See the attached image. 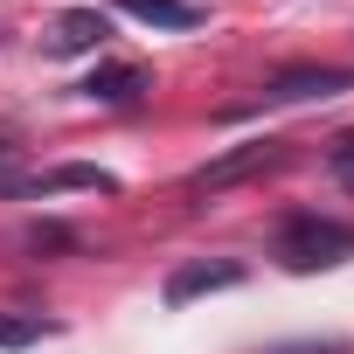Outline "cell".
I'll list each match as a JSON object with an SVG mask.
<instances>
[{
  "instance_id": "cell-1",
  "label": "cell",
  "mask_w": 354,
  "mask_h": 354,
  "mask_svg": "<svg viewBox=\"0 0 354 354\" xmlns=\"http://www.w3.org/2000/svg\"><path fill=\"white\" fill-rule=\"evenodd\" d=\"M354 257V223L333 216H292L278 230V264L285 271H319V264H347Z\"/></svg>"
},
{
  "instance_id": "cell-2",
  "label": "cell",
  "mask_w": 354,
  "mask_h": 354,
  "mask_svg": "<svg viewBox=\"0 0 354 354\" xmlns=\"http://www.w3.org/2000/svg\"><path fill=\"white\" fill-rule=\"evenodd\" d=\"M278 160H285V146H278V139L230 146L223 160H209V167H195V174H188V195H223L230 181H243V174H257V167H278Z\"/></svg>"
},
{
  "instance_id": "cell-3",
  "label": "cell",
  "mask_w": 354,
  "mask_h": 354,
  "mask_svg": "<svg viewBox=\"0 0 354 354\" xmlns=\"http://www.w3.org/2000/svg\"><path fill=\"white\" fill-rule=\"evenodd\" d=\"M354 91V70L340 63H306V70H278L264 84V104H313V97H340Z\"/></svg>"
},
{
  "instance_id": "cell-4",
  "label": "cell",
  "mask_w": 354,
  "mask_h": 354,
  "mask_svg": "<svg viewBox=\"0 0 354 354\" xmlns=\"http://www.w3.org/2000/svg\"><path fill=\"white\" fill-rule=\"evenodd\" d=\"M104 35H111V21H104L97 8H70V15L49 28V56H84V49H104Z\"/></svg>"
},
{
  "instance_id": "cell-5",
  "label": "cell",
  "mask_w": 354,
  "mask_h": 354,
  "mask_svg": "<svg viewBox=\"0 0 354 354\" xmlns=\"http://www.w3.org/2000/svg\"><path fill=\"white\" fill-rule=\"evenodd\" d=\"M230 285H243V264H181V271L167 278V306H188V299L230 292Z\"/></svg>"
},
{
  "instance_id": "cell-6",
  "label": "cell",
  "mask_w": 354,
  "mask_h": 354,
  "mask_svg": "<svg viewBox=\"0 0 354 354\" xmlns=\"http://www.w3.org/2000/svg\"><path fill=\"white\" fill-rule=\"evenodd\" d=\"M63 188H97V195H118V181L104 167H49L35 181H15V195H63Z\"/></svg>"
},
{
  "instance_id": "cell-7",
  "label": "cell",
  "mask_w": 354,
  "mask_h": 354,
  "mask_svg": "<svg viewBox=\"0 0 354 354\" xmlns=\"http://www.w3.org/2000/svg\"><path fill=\"white\" fill-rule=\"evenodd\" d=\"M139 91H146V70L139 63H111V70H91L84 77V97L91 104H132Z\"/></svg>"
},
{
  "instance_id": "cell-8",
  "label": "cell",
  "mask_w": 354,
  "mask_h": 354,
  "mask_svg": "<svg viewBox=\"0 0 354 354\" xmlns=\"http://www.w3.org/2000/svg\"><path fill=\"white\" fill-rule=\"evenodd\" d=\"M118 8L146 28H202V8L195 0H118Z\"/></svg>"
},
{
  "instance_id": "cell-9",
  "label": "cell",
  "mask_w": 354,
  "mask_h": 354,
  "mask_svg": "<svg viewBox=\"0 0 354 354\" xmlns=\"http://www.w3.org/2000/svg\"><path fill=\"white\" fill-rule=\"evenodd\" d=\"M49 326L42 319H0V347H28V340H42Z\"/></svg>"
},
{
  "instance_id": "cell-10",
  "label": "cell",
  "mask_w": 354,
  "mask_h": 354,
  "mask_svg": "<svg viewBox=\"0 0 354 354\" xmlns=\"http://www.w3.org/2000/svg\"><path fill=\"white\" fill-rule=\"evenodd\" d=\"M333 174H340V181H354V132L333 146Z\"/></svg>"
},
{
  "instance_id": "cell-11",
  "label": "cell",
  "mask_w": 354,
  "mask_h": 354,
  "mask_svg": "<svg viewBox=\"0 0 354 354\" xmlns=\"http://www.w3.org/2000/svg\"><path fill=\"white\" fill-rule=\"evenodd\" d=\"M0 160H8V146H0Z\"/></svg>"
}]
</instances>
